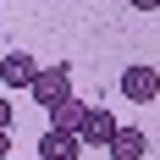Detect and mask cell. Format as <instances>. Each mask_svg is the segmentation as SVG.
<instances>
[{"label":"cell","instance_id":"cell-8","mask_svg":"<svg viewBox=\"0 0 160 160\" xmlns=\"http://www.w3.org/2000/svg\"><path fill=\"white\" fill-rule=\"evenodd\" d=\"M11 116H17V111H11V99L0 94V127H6V132H11Z\"/></svg>","mask_w":160,"mask_h":160},{"label":"cell","instance_id":"cell-3","mask_svg":"<svg viewBox=\"0 0 160 160\" xmlns=\"http://www.w3.org/2000/svg\"><path fill=\"white\" fill-rule=\"evenodd\" d=\"M111 132H116V116H111V111H99V105H88V111H83V122H78V144L105 149V144H111Z\"/></svg>","mask_w":160,"mask_h":160},{"label":"cell","instance_id":"cell-4","mask_svg":"<svg viewBox=\"0 0 160 160\" xmlns=\"http://www.w3.org/2000/svg\"><path fill=\"white\" fill-rule=\"evenodd\" d=\"M33 72H39V61H33V55H22V50L0 55V83H6V88H28Z\"/></svg>","mask_w":160,"mask_h":160},{"label":"cell","instance_id":"cell-9","mask_svg":"<svg viewBox=\"0 0 160 160\" xmlns=\"http://www.w3.org/2000/svg\"><path fill=\"white\" fill-rule=\"evenodd\" d=\"M0 160H11V132L0 127Z\"/></svg>","mask_w":160,"mask_h":160},{"label":"cell","instance_id":"cell-1","mask_svg":"<svg viewBox=\"0 0 160 160\" xmlns=\"http://www.w3.org/2000/svg\"><path fill=\"white\" fill-rule=\"evenodd\" d=\"M28 94H33V105H61L66 94H72V72H66V66H39V72H33V83H28Z\"/></svg>","mask_w":160,"mask_h":160},{"label":"cell","instance_id":"cell-7","mask_svg":"<svg viewBox=\"0 0 160 160\" xmlns=\"http://www.w3.org/2000/svg\"><path fill=\"white\" fill-rule=\"evenodd\" d=\"M83 111H88V105H83L78 94H66L61 105H50V127H61V132H78V122H83Z\"/></svg>","mask_w":160,"mask_h":160},{"label":"cell","instance_id":"cell-10","mask_svg":"<svg viewBox=\"0 0 160 160\" xmlns=\"http://www.w3.org/2000/svg\"><path fill=\"white\" fill-rule=\"evenodd\" d=\"M127 6H132V11H155L160 0H127Z\"/></svg>","mask_w":160,"mask_h":160},{"label":"cell","instance_id":"cell-2","mask_svg":"<svg viewBox=\"0 0 160 160\" xmlns=\"http://www.w3.org/2000/svg\"><path fill=\"white\" fill-rule=\"evenodd\" d=\"M122 94H127L132 99V105H149V99H155L160 94V72H155V66H127V72H122Z\"/></svg>","mask_w":160,"mask_h":160},{"label":"cell","instance_id":"cell-6","mask_svg":"<svg viewBox=\"0 0 160 160\" xmlns=\"http://www.w3.org/2000/svg\"><path fill=\"white\" fill-rule=\"evenodd\" d=\"M105 149H111V160H144V155H149V138H144L138 127H116Z\"/></svg>","mask_w":160,"mask_h":160},{"label":"cell","instance_id":"cell-5","mask_svg":"<svg viewBox=\"0 0 160 160\" xmlns=\"http://www.w3.org/2000/svg\"><path fill=\"white\" fill-rule=\"evenodd\" d=\"M83 144H78V132H61V127H50L44 138H39V160H78Z\"/></svg>","mask_w":160,"mask_h":160}]
</instances>
